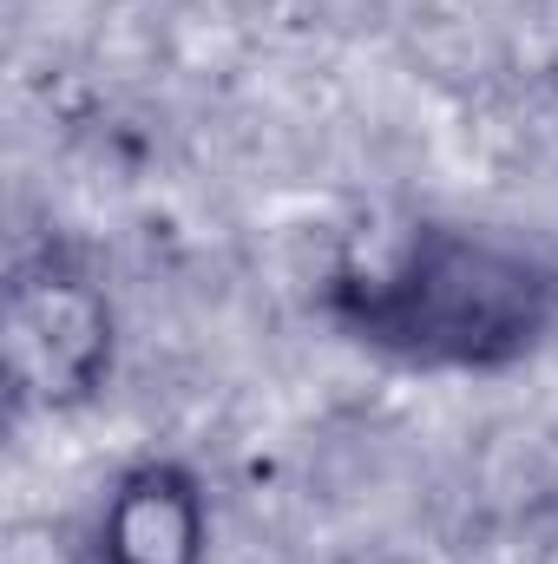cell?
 Masks as SVG:
<instances>
[{"label": "cell", "mask_w": 558, "mask_h": 564, "mask_svg": "<svg viewBox=\"0 0 558 564\" xmlns=\"http://www.w3.org/2000/svg\"><path fill=\"white\" fill-rule=\"evenodd\" d=\"M93 539H99V564H204L211 558V506L184 466L144 459L112 479Z\"/></svg>", "instance_id": "obj_3"}, {"label": "cell", "mask_w": 558, "mask_h": 564, "mask_svg": "<svg viewBox=\"0 0 558 564\" xmlns=\"http://www.w3.org/2000/svg\"><path fill=\"white\" fill-rule=\"evenodd\" d=\"M552 276L493 237L420 224L382 257L335 270V308L348 328L420 368H506L552 322Z\"/></svg>", "instance_id": "obj_1"}, {"label": "cell", "mask_w": 558, "mask_h": 564, "mask_svg": "<svg viewBox=\"0 0 558 564\" xmlns=\"http://www.w3.org/2000/svg\"><path fill=\"white\" fill-rule=\"evenodd\" d=\"M0 348H7L13 408H33V414L86 408L106 388L112 355H119V322H112L106 282L60 250L20 263L7 282Z\"/></svg>", "instance_id": "obj_2"}, {"label": "cell", "mask_w": 558, "mask_h": 564, "mask_svg": "<svg viewBox=\"0 0 558 564\" xmlns=\"http://www.w3.org/2000/svg\"><path fill=\"white\" fill-rule=\"evenodd\" d=\"M7 564H66V558H60V539H53V525H40V532H20V539L7 545Z\"/></svg>", "instance_id": "obj_4"}]
</instances>
